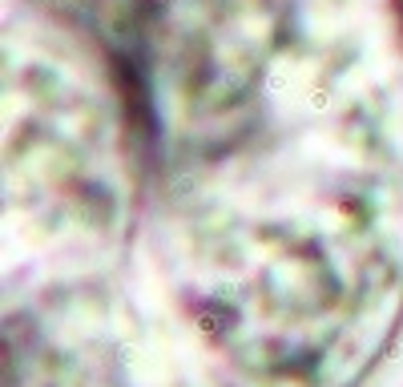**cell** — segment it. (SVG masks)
<instances>
[{"mask_svg": "<svg viewBox=\"0 0 403 387\" xmlns=\"http://www.w3.org/2000/svg\"><path fill=\"white\" fill-rule=\"evenodd\" d=\"M371 0H105L166 262L246 387H347L403 307V73ZM399 28V24H395Z\"/></svg>", "mask_w": 403, "mask_h": 387, "instance_id": "6da1fadb", "label": "cell"}, {"mask_svg": "<svg viewBox=\"0 0 403 387\" xmlns=\"http://www.w3.org/2000/svg\"><path fill=\"white\" fill-rule=\"evenodd\" d=\"M391 4V16H395V24H399V33H403V0H387Z\"/></svg>", "mask_w": 403, "mask_h": 387, "instance_id": "3957f363", "label": "cell"}, {"mask_svg": "<svg viewBox=\"0 0 403 387\" xmlns=\"http://www.w3.org/2000/svg\"><path fill=\"white\" fill-rule=\"evenodd\" d=\"M101 278L49 286L8 311V387H153L170 363H149L141 319ZM162 387H185L181 371Z\"/></svg>", "mask_w": 403, "mask_h": 387, "instance_id": "7a4b0ae2", "label": "cell"}]
</instances>
